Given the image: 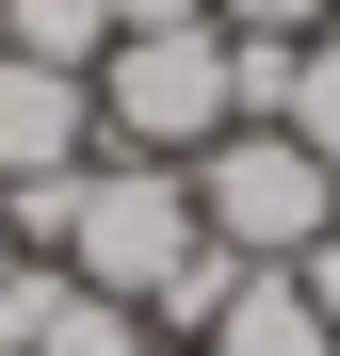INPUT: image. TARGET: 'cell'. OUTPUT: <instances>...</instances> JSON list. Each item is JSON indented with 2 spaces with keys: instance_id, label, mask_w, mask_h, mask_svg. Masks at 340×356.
Segmentation results:
<instances>
[{
  "instance_id": "10",
  "label": "cell",
  "mask_w": 340,
  "mask_h": 356,
  "mask_svg": "<svg viewBox=\"0 0 340 356\" xmlns=\"http://www.w3.org/2000/svg\"><path fill=\"white\" fill-rule=\"evenodd\" d=\"M211 33H340V0H211Z\"/></svg>"
},
{
  "instance_id": "6",
  "label": "cell",
  "mask_w": 340,
  "mask_h": 356,
  "mask_svg": "<svg viewBox=\"0 0 340 356\" xmlns=\"http://www.w3.org/2000/svg\"><path fill=\"white\" fill-rule=\"evenodd\" d=\"M0 49H33V65H113V0H0Z\"/></svg>"
},
{
  "instance_id": "11",
  "label": "cell",
  "mask_w": 340,
  "mask_h": 356,
  "mask_svg": "<svg viewBox=\"0 0 340 356\" xmlns=\"http://www.w3.org/2000/svg\"><path fill=\"white\" fill-rule=\"evenodd\" d=\"M211 17V0H113V49H130V33H195Z\"/></svg>"
},
{
  "instance_id": "14",
  "label": "cell",
  "mask_w": 340,
  "mask_h": 356,
  "mask_svg": "<svg viewBox=\"0 0 340 356\" xmlns=\"http://www.w3.org/2000/svg\"><path fill=\"white\" fill-rule=\"evenodd\" d=\"M162 356H195V340H162Z\"/></svg>"
},
{
  "instance_id": "9",
  "label": "cell",
  "mask_w": 340,
  "mask_h": 356,
  "mask_svg": "<svg viewBox=\"0 0 340 356\" xmlns=\"http://www.w3.org/2000/svg\"><path fill=\"white\" fill-rule=\"evenodd\" d=\"M65 291H81L65 259H17V275H0V356H33V340H49V308H65Z\"/></svg>"
},
{
  "instance_id": "2",
  "label": "cell",
  "mask_w": 340,
  "mask_h": 356,
  "mask_svg": "<svg viewBox=\"0 0 340 356\" xmlns=\"http://www.w3.org/2000/svg\"><path fill=\"white\" fill-rule=\"evenodd\" d=\"M195 227H211L227 259H275V275H292L324 227H340V178H324L292 130H211V146H195Z\"/></svg>"
},
{
  "instance_id": "3",
  "label": "cell",
  "mask_w": 340,
  "mask_h": 356,
  "mask_svg": "<svg viewBox=\"0 0 340 356\" xmlns=\"http://www.w3.org/2000/svg\"><path fill=\"white\" fill-rule=\"evenodd\" d=\"M97 130L113 146H146V162H195L211 130H243V81H227V33L195 17V33H130L97 65Z\"/></svg>"
},
{
  "instance_id": "4",
  "label": "cell",
  "mask_w": 340,
  "mask_h": 356,
  "mask_svg": "<svg viewBox=\"0 0 340 356\" xmlns=\"http://www.w3.org/2000/svg\"><path fill=\"white\" fill-rule=\"evenodd\" d=\"M81 162H97V81L0 49V195H17V178H81Z\"/></svg>"
},
{
  "instance_id": "13",
  "label": "cell",
  "mask_w": 340,
  "mask_h": 356,
  "mask_svg": "<svg viewBox=\"0 0 340 356\" xmlns=\"http://www.w3.org/2000/svg\"><path fill=\"white\" fill-rule=\"evenodd\" d=\"M17 259H33V243H17V195H0V275H17Z\"/></svg>"
},
{
  "instance_id": "7",
  "label": "cell",
  "mask_w": 340,
  "mask_h": 356,
  "mask_svg": "<svg viewBox=\"0 0 340 356\" xmlns=\"http://www.w3.org/2000/svg\"><path fill=\"white\" fill-rule=\"evenodd\" d=\"M33 356H162V324H146V308H113V291H65Z\"/></svg>"
},
{
  "instance_id": "8",
  "label": "cell",
  "mask_w": 340,
  "mask_h": 356,
  "mask_svg": "<svg viewBox=\"0 0 340 356\" xmlns=\"http://www.w3.org/2000/svg\"><path fill=\"white\" fill-rule=\"evenodd\" d=\"M275 130L340 178V33H308V49H292V113H275Z\"/></svg>"
},
{
  "instance_id": "1",
  "label": "cell",
  "mask_w": 340,
  "mask_h": 356,
  "mask_svg": "<svg viewBox=\"0 0 340 356\" xmlns=\"http://www.w3.org/2000/svg\"><path fill=\"white\" fill-rule=\"evenodd\" d=\"M195 243H211V227H195V162L97 146V162L65 178V243H49V259H65L81 291H113V308H162V275H179Z\"/></svg>"
},
{
  "instance_id": "5",
  "label": "cell",
  "mask_w": 340,
  "mask_h": 356,
  "mask_svg": "<svg viewBox=\"0 0 340 356\" xmlns=\"http://www.w3.org/2000/svg\"><path fill=\"white\" fill-rule=\"evenodd\" d=\"M195 356H340V340H324V308H308V275L243 259V275H227V308L195 324Z\"/></svg>"
},
{
  "instance_id": "12",
  "label": "cell",
  "mask_w": 340,
  "mask_h": 356,
  "mask_svg": "<svg viewBox=\"0 0 340 356\" xmlns=\"http://www.w3.org/2000/svg\"><path fill=\"white\" fill-rule=\"evenodd\" d=\"M292 275H308V308H324V340H340V227H324V243H308Z\"/></svg>"
}]
</instances>
